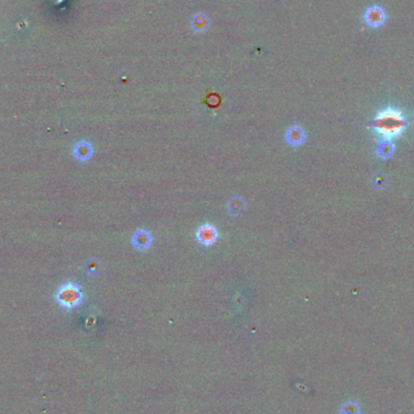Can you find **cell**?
Segmentation results:
<instances>
[{"label": "cell", "instance_id": "1", "mask_svg": "<svg viewBox=\"0 0 414 414\" xmlns=\"http://www.w3.org/2000/svg\"><path fill=\"white\" fill-rule=\"evenodd\" d=\"M406 120L402 113L395 109H385L374 119V129L385 139L398 136L405 130Z\"/></svg>", "mask_w": 414, "mask_h": 414}, {"label": "cell", "instance_id": "2", "mask_svg": "<svg viewBox=\"0 0 414 414\" xmlns=\"http://www.w3.org/2000/svg\"><path fill=\"white\" fill-rule=\"evenodd\" d=\"M56 301L62 308L67 310L78 308L83 302V292L77 283H67L60 286L56 293Z\"/></svg>", "mask_w": 414, "mask_h": 414}, {"label": "cell", "instance_id": "3", "mask_svg": "<svg viewBox=\"0 0 414 414\" xmlns=\"http://www.w3.org/2000/svg\"><path fill=\"white\" fill-rule=\"evenodd\" d=\"M218 236H219V233H218L217 228L212 224H208V223L202 224L196 232L197 242L201 243L202 246H206V247L215 245L218 240Z\"/></svg>", "mask_w": 414, "mask_h": 414}, {"label": "cell", "instance_id": "4", "mask_svg": "<svg viewBox=\"0 0 414 414\" xmlns=\"http://www.w3.org/2000/svg\"><path fill=\"white\" fill-rule=\"evenodd\" d=\"M131 243L136 250L148 251L151 246L153 245V236L146 229H137L132 234Z\"/></svg>", "mask_w": 414, "mask_h": 414}, {"label": "cell", "instance_id": "5", "mask_svg": "<svg viewBox=\"0 0 414 414\" xmlns=\"http://www.w3.org/2000/svg\"><path fill=\"white\" fill-rule=\"evenodd\" d=\"M306 134L304 129L299 125H293L287 129L285 139L287 143L292 147H299L305 142Z\"/></svg>", "mask_w": 414, "mask_h": 414}, {"label": "cell", "instance_id": "6", "mask_svg": "<svg viewBox=\"0 0 414 414\" xmlns=\"http://www.w3.org/2000/svg\"><path fill=\"white\" fill-rule=\"evenodd\" d=\"M93 154V147L90 142L80 141L73 148V155L80 161H87Z\"/></svg>", "mask_w": 414, "mask_h": 414}, {"label": "cell", "instance_id": "7", "mask_svg": "<svg viewBox=\"0 0 414 414\" xmlns=\"http://www.w3.org/2000/svg\"><path fill=\"white\" fill-rule=\"evenodd\" d=\"M385 14L380 7H372L366 14V22L370 27H379L384 23Z\"/></svg>", "mask_w": 414, "mask_h": 414}, {"label": "cell", "instance_id": "8", "mask_svg": "<svg viewBox=\"0 0 414 414\" xmlns=\"http://www.w3.org/2000/svg\"><path fill=\"white\" fill-rule=\"evenodd\" d=\"M192 27L195 32H205L208 27V17L204 14L195 15L192 19Z\"/></svg>", "mask_w": 414, "mask_h": 414}, {"label": "cell", "instance_id": "9", "mask_svg": "<svg viewBox=\"0 0 414 414\" xmlns=\"http://www.w3.org/2000/svg\"><path fill=\"white\" fill-rule=\"evenodd\" d=\"M243 207H245V204H243L242 199H240V197H233V199L228 202L227 206L228 211H229V213L232 216H238L239 213L243 210Z\"/></svg>", "mask_w": 414, "mask_h": 414}, {"label": "cell", "instance_id": "10", "mask_svg": "<svg viewBox=\"0 0 414 414\" xmlns=\"http://www.w3.org/2000/svg\"><path fill=\"white\" fill-rule=\"evenodd\" d=\"M392 152H393V146L390 143V142L387 141V139L380 142L379 146H378L377 148V154L380 157H389L391 154H392Z\"/></svg>", "mask_w": 414, "mask_h": 414}, {"label": "cell", "instance_id": "11", "mask_svg": "<svg viewBox=\"0 0 414 414\" xmlns=\"http://www.w3.org/2000/svg\"><path fill=\"white\" fill-rule=\"evenodd\" d=\"M340 414H360V407L356 402H347L340 410Z\"/></svg>", "mask_w": 414, "mask_h": 414}, {"label": "cell", "instance_id": "12", "mask_svg": "<svg viewBox=\"0 0 414 414\" xmlns=\"http://www.w3.org/2000/svg\"><path fill=\"white\" fill-rule=\"evenodd\" d=\"M388 178L384 174H377L375 176H373L372 178V185L375 189H383V188L387 185Z\"/></svg>", "mask_w": 414, "mask_h": 414}]
</instances>
